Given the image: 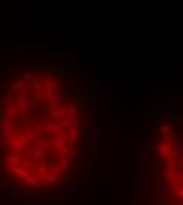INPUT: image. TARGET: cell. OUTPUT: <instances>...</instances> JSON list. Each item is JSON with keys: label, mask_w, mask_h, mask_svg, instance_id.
<instances>
[{"label": "cell", "mask_w": 183, "mask_h": 205, "mask_svg": "<svg viewBox=\"0 0 183 205\" xmlns=\"http://www.w3.org/2000/svg\"><path fill=\"white\" fill-rule=\"evenodd\" d=\"M178 196H180V197H183V189H181L180 193H178Z\"/></svg>", "instance_id": "277c9868"}, {"label": "cell", "mask_w": 183, "mask_h": 205, "mask_svg": "<svg viewBox=\"0 0 183 205\" xmlns=\"http://www.w3.org/2000/svg\"><path fill=\"white\" fill-rule=\"evenodd\" d=\"M158 152H160L161 158H167L169 155H171V145H167V144L158 145Z\"/></svg>", "instance_id": "7a4b0ae2"}, {"label": "cell", "mask_w": 183, "mask_h": 205, "mask_svg": "<svg viewBox=\"0 0 183 205\" xmlns=\"http://www.w3.org/2000/svg\"><path fill=\"white\" fill-rule=\"evenodd\" d=\"M155 139H156V129L152 131V141H155Z\"/></svg>", "instance_id": "3957f363"}, {"label": "cell", "mask_w": 183, "mask_h": 205, "mask_svg": "<svg viewBox=\"0 0 183 205\" xmlns=\"http://www.w3.org/2000/svg\"><path fill=\"white\" fill-rule=\"evenodd\" d=\"M87 131L63 80L25 71L0 104V158L6 174L25 188L57 185L81 158Z\"/></svg>", "instance_id": "6da1fadb"}]
</instances>
